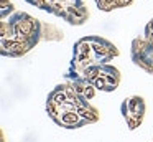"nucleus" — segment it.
<instances>
[{"mask_svg": "<svg viewBox=\"0 0 153 142\" xmlns=\"http://www.w3.org/2000/svg\"><path fill=\"white\" fill-rule=\"evenodd\" d=\"M96 96V88L81 79H68L58 84L46 98L50 119L64 129H79L100 119V112L89 102Z\"/></svg>", "mask_w": 153, "mask_h": 142, "instance_id": "1", "label": "nucleus"}, {"mask_svg": "<svg viewBox=\"0 0 153 142\" xmlns=\"http://www.w3.org/2000/svg\"><path fill=\"white\" fill-rule=\"evenodd\" d=\"M45 25L25 12H15L0 23V53L5 58H20L45 40Z\"/></svg>", "mask_w": 153, "mask_h": 142, "instance_id": "2", "label": "nucleus"}, {"mask_svg": "<svg viewBox=\"0 0 153 142\" xmlns=\"http://www.w3.org/2000/svg\"><path fill=\"white\" fill-rule=\"evenodd\" d=\"M119 48L114 45L110 40L102 38L97 35H89L77 40L73 46V58H71V66L64 76H74L82 73L84 69L96 65H104V63L112 61L119 56Z\"/></svg>", "mask_w": 153, "mask_h": 142, "instance_id": "3", "label": "nucleus"}, {"mask_svg": "<svg viewBox=\"0 0 153 142\" xmlns=\"http://www.w3.org/2000/svg\"><path fill=\"white\" fill-rule=\"evenodd\" d=\"M30 5L63 18L69 25H82L89 18L84 0H27Z\"/></svg>", "mask_w": 153, "mask_h": 142, "instance_id": "4", "label": "nucleus"}, {"mask_svg": "<svg viewBox=\"0 0 153 142\" xmlns=\"http://www.w3.org/2000/svg\"><path fill=\"white\" fill-rule=\"evenodd\" d=\"M66 79H81V81L89 83L99 91L112 92L120 84V71L110 63H104V65L91 66L79 74L66 76Z\"/></svg>", "mask_w": 153, "mask_h": 142, "instance_id": "5", "label": "nucleus"}, {"mask_svg": "<svg viewBox=\"0 0 153 142\" xmlns=\"http://www.w3.org/2000/svg\"><path fill=\"white\" fill-rule=\"evenodd\" d=\"M130 58L135 66L148 74H153V18L146 23L143 35L132 41Z\"/></svg>", "mask_w": 153, "mask_h": 142, "instance_id": "6", "label": "nucleus"}, {"mask_svg": "<svg viewBox=\"0 0 153 142\" xmlns=\"http://www.w3.org/2000/svg\"><path fill=\"white\" fill-rule=\"evenodd\" d=\"M120 112H122L123 119L127 122V127L130 131L140 127L146 112L145 99L142 96H130V98L123 99L122 106H120Z\"/></svg>", "mask_w": 153, "mask_h": 142, "instance_id": "7", "label": "nucleus"}, {"mask_svg": "<svg viewBox=\"0 0 153 142\" xmlns=\"http://www.w3.org/2000/svg\"><path fill=\"white\" fill-rule=\"evenodd\" d=\"M97 8L102 12H112L117 8H123V7H130L133 0H94Z\"/></svg>", "mask_w": 153, "mask_h": 142, "instance_id": "8", "label": "nucleus"}, {"mask_svg": "<svg viewBox=\"0 0 153 142\" xmlns=\"http://www.w3.org/2000/svg\"><path fill=\"white\" fill-rule=\"evenodd\" d=\"M0 2H2V20L7 18V15L10 13H15V5L10 0H0Z\"/></svg>", "mask_w": 153, "mask_h": 142, "instance_id": "9", "label": "nucleus"}, {"mask_svg": "<svg viewBox=\"0 0 153 142\" xmlns=\"http://www.w3.org/2000/svg\"><path fill=\"white\" fill-rule=\"evenodd\" d=\"M152 142H153V140H152Z\"/></svg>", "mask_w": 153, "mask_h": 142, "instance_id": "10", "label": "nucleus"}]
</instances>
